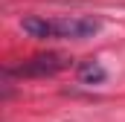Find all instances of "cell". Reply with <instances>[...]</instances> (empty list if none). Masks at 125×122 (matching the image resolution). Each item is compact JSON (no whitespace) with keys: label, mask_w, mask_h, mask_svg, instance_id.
<instances>
[{"label":"cell","mask_w":125,"mask_h":122,"mask_svg":"<svg viewBox=\"0 0 125 122\" xmlns=\"http://www.w3.org/2000/svg\"><path fill=\"white\" fill-rule=\"evenodd\" d=\"M50 29H52V38L82 41V38H93L96 32L102 29V23L96 18H87V15H73V18H55V20H50Z\"/></svg>","instance_id":"cell-2"},{"label":"cell","mask_w":125,"mask_h":122,"mask_svg":"<svg viewBox=\"0 0 125 122\" xmlns=\"http://www.w3.org/2000/svg\"><path fill=\"white\" fill-rule=\"evenodd\" d=\"M70 64H73V58H67L61 52H38V55L26 58L21 67H15V73L26 76V79H47V76H55V73L67 70Z\"/></svg>","instance_id":"cell-1"},{"label":"cell","mask_w":125,"mask_h":122,"mask_svg":"<svg viewBox=\"0 0 125 122\" xmlns=\"http://www.w3.org/2000/svg\"><path fill=\"white\" fill-rule=\"evenodd\" d=\"M79 79H82V81H102V79H105V70H102L96 61H84L82 70H79Z\"/></svg>","instance_id":"cell-4"},{"label":"cell","mask_w":125,"mask_h":122,"mask_svg":"<svg viewBox=\"0 0 125 122\" xmlns=\"http://www.w3.org/2000/svg\"><path fill=\"white\" fill-rule=\"evenodd\" d=\"M21 26H23V32L32 35V38H52V29H50V20H47V18L29 15V18L21 20Z\"/></svg>","instance_id":"cell-3"}]
</instances>
